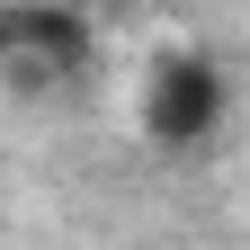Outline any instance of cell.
I'll return each instance as SVG.
<instances>
[{"instance_id":"obj_2","label":"cell","mask_w":250,"mask_h":250,"mask_svg":"<svg viewBox=\"0 0 250 250\" xmlns=\"http://www.w3.org/2000/svg\"><path fill=\"white\" fill-rule=\"evenodd\" d=\"M0 54H9L18 89H36V81L81 72V62H89V27L62 18V9H0Z\"/></svg>"},{"instance_id":"obj_1","label":"cell","mask_w":250,"mask_h":250,"mask_svg":"<svg viewBox=\"0 0 250 250\" xmlns=\"http://www.w3.org/2000/svg\"><path fill=\"white\" fill-rule=\"evenodd\" d=\"M214 125H224V72L197 54H161L143 72V134L161 152H197Z\"/></svg>"}]
</instances>
